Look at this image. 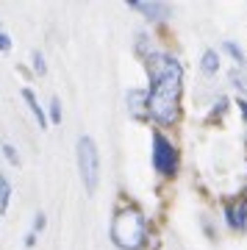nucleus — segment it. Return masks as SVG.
<instances>
[{"label":"nucleus","instance_id":"nucleus-6","mask_svg":"<svg viewBox=\"0 0 247 250\" xmlns=\"http://www.w3.org/2000/svg\"><path fill=\"white\" fill-rule=\"evenodd\" d=\"M225 217H228V225L233 231H245L247 228V203H228L225 208Z\"/></svg>","mask_w":247,"mask_h":250},{"label":"nucleus","instance_id":"nucleus-7","mask_svg":"<svg viewBox=\"0 0 247 250\" xmlns=\"http://www.w3.org/2000/svg\"><path fill=\"white\" fill-rule=\"evenodd\" d=\"M128 108H131L133 117H144L147 114V92H142V89L128 92Z\"/></svg>","mask_w":247,"mask_h":250},{"label":"nucleus","instance_id":"nucleus-18","mask_svg":"<svg viewBox=\"0 0 247 250\" xmlns=\"http://www.w3.org/2000/svg\"><path fill=\"white\" fill-rule=\"evenodd\" d=\"M239 108H242V114H245V120H247V100L239 98Z\"/></svg>","mask_w":247,"mask_h":250},{"label":"nucleus","instance_id":"nucleus-3","mask_svg":"<svg viewBox=\"0 0 247 250\" xmlns=\"http://www.w3.org/2000/svg\"><path fill=\"white\" fill-rule=\"evenodd\" d=\"M78 172L83 181V189L89 195H95L97 184H100V153L92 136H81L78 139Z\"/></svg>","mask_w":247,"mask_h":250},{"label":"nucleus","instance_id":"nucleus-16","mask_svg":"<svg viewBox=\"0 0 247 250\" xmlns=\"http://www.w3.org/2000/svg\"><path fill=\"white\" fill-rule=\"evenodd\" d=\"M44 223H47V220H44V214H42V211H39V214H36V220H34V231H31V233L42 231V228H44Z\"/></svg>","mask_w":247,"mask_h":250},{"label":"nucleus","instance_id":"nucleus-17","mask_svg":"<svg viewBox=\"0 0 247 250\" xmlns=\"http://www.w3.org/2000/svg\"><path fill=\"white\" fill-rule=\"evenodd\" d=\"M9 47H11L9 34H3V31H0V50H9Z\"/></svg>","mask_w":247,"mask_h":250},{"label":"nucleus","instance_id":"nucleus-5","mask_svg":"<svg viewBox=\"0 0 247 250\" xmlns=\"http://www.w3.org/2000/svg\"><path fill=\"white\" fill-rule=\"evenodd\" d=\"M131 9H136V11H142L147 20H156V22H161V20H167L169 17V11H172V6L169 3H139V0H133V3H128Z\"/></svg>","mask_w":247,"mask_h":250},{"label":"nucleus","instance_id":"nucleus-15","mask_svg":"<svg viewBox=\"0 0 247 250\" xmlns=\"http://www.w3.org/2000/svg\"><path fill=\"white\" fill-rule=\"evenodd\" d=\"M50 123H62V103L50 100Z\"/></svg>","mask_w":247,"mask_h":250},{"label":"nucleus","instance_id":"nucleus-12","mask_svg":"<svg viewBox=\"0 0 247 250\" xmlns=\"http://www.w3.org/2000/svg\"><path fill=\"white\" fill-rule=\"evenodd\" d=\"M31 67H34V72H36V75H44V72H47V64H44V56L39 53V50H34V53H31Z\"/></svg>","mask_w":247,"mask_h":250},{"label":"nucleus","instance_id":"nucleus-8","mask_svg":"<svg viewBox=\"0 0 247 250\" xmlns=\"http://www.w3.org/2000/svg\"><path fill=\"white\" fill-rule=\"evenodd\" d=\"M22 100L28 103V108H31V114L36 117V123H39V128H47V117H44V108L39 106V98H36L31 89H22Z\"/></svg>","mask_w":247,"mask_h":250},{"label":"nucleus","instance_id":"nucleus-9","mask_svg":"<svg viewBox=\"0 0 247 250\" xmlns=\"http://www.w3.org/2000/svg\"><path fill=\"white\" fill-rule=\"evenodd\" d=\"M9 203H11V181L6 178V172H0V214L9 211Z\"/></svg>","mask_w":247,"mask_h":250},{"label":"nucleus","instance_id":"nucleus-11","mask_svg":"<svg viewBox=\"0 0 247 250\" xmlns=\"http://www.w3.org/2000/svg\"><path fill=\"white\" fill-rule=\"evenodd\" d=\"M222 47H225V50H228V53L233 56V62H236L239 67H245V50H242V47H239L236 42H225Z\"/></svg>","mask_w":247,"mask_h":250},{"label":"nucleus","instance_id":"nucleus-1","mask_svg":"<svg viewBox=\"0 0 247 250\" xmlns=\"http://www.w3.org/2000/svg\"><path fill=\"white\" fill-rule=\"evenodd\" d=\"M150 89H147V114L161 125H172L181 111V89H184V67L172 56H150Z\"/></svg>","mask_w":247,"mask_h":250},{"label":"nucleus","instance_id":"nucleus-13","mask_svg":"<svg viewBox=\"0 0 247 250\" xmlns=\"http://www.w3.org/2000/svg\"><path fill=\"white\" fill-rule=\"evenodd\" d=\"M230 81H233V86H236V89L245 92V98H247V78H245V75H242L239 70H233V72H230Z\"/></svg>","mask_w":247,"mask_h":250},{"label":"nucleus","instance_id":"nucleus-4","mask_svg":"<svg viewBox=\"0 0 247 250\" xmlns=\"http://www.w3.org/2000/svg\"><path fill=\"white\" fill-rule=\"evenodd\" d=\"M153 167H156V172H161V175H175L178 170V150L175 145L169 142L164 134H153Z\"/></svg>","mask_w":247,"mask_h":250},{"label":"nucleus","instance_id":"nucleus-2","mask_svg":"<svg viewBox=\"0 0 247 250\" xmlns=\"http://www.w3.org/2000/svg\"><path fill=\"white\" fill-rule=\"evenodd\" d=\"M111 242L120 250H142L147 245V220L139 208L125 206L111 220Z\"/></svg>","mask_w":247,"mask_h":250},{"label":"nucleus","instance_id":"nucleus-14","mask_svg":"<svg viewBox=\"0 0 247 250\" xmlns=\"http://www.w3.org/2000/svg\"><path fill=\"white\" fill-rule=\"evenodd\" d=\"M3 156H6V161H9V164H14V167L20 164V153L14 150V145H3Z\"/></svg>","mask_w":247,"mask_h":250},{"label":"nucleus","instance_id":"nucleus-10","mask_svg":"<svg viewBox=\"0 0 247 250\" xmlns=\"http://www.w3.org/2000/svg\"><path fill=\"white\" fill-rule=\"evenodd\" d=\"M200 67H203L206 75H214V72L220 70V56H217V50H206V53H203V62H200Z\"/></svg>","mask_w":247,"mask_h":250}]
</instances>
